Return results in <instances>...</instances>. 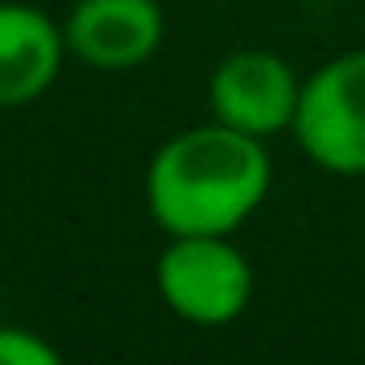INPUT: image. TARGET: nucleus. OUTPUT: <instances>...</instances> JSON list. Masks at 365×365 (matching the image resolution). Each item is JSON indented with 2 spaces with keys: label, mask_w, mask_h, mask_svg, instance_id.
<instances>
[{
  "label": "nucleus",
  "mask_w": 365,
  "mask_h": 365,
  "mask_svg": "<svg viewBox=\"0 0 365 365\" xmlns=\"http://www.w3.org/2000/svg\"><path fill=\"white\" fill-rule=\"evenodd\" d=\"M0 365H61V348L26 327H0Z\"/></svg>",
  "instance_id": "7"
},
{
  "label": "nucleus",
  "mask_w": 365,
  "mask_h": 365,
  "mask_svg": "<svg viewBox=\"0 0 365 365\" xmlns=\"http://www.w3.org/2000/svg\"><path fill=\"white\" fill-rule=\"evenodd\" d=\"M301 82L305 78L279 52L241 48L211 69V82H207L211 120L267 142V138L292 129V116L301 103Z\"/></svg>",
  "instance_id": "4"
},
{
  "label": "nucleus",
  "mask_w": 365,
  "mask_h": 365,
  "mask_svg": "<svg viewBox=\"0 0 365 365\" xmlns=\"http://www.w3.org/2000/svg\"><path fill=\"white\" fill-rule=\"evenodd\" d=\"M155 288L176 318L194 327H228L254 297V267L224 232L168 237L155 262Z\"/></svg>",
  "instance_id": "2"
},
{
  "label": "nucleus",
  "mask_w": 365,
  "mask_h": 365,
  "mask_svg": "<svg viewBox=\"0 0 365 365\" xmlns=\"http://www.w3.org/2000/svg\"><path fill=\"white\" fill-rule=\"evenodd\" d=\"M61 31L73 61L103 73H125L159 52L163 5L159 0H73Z\"/></svg>",
  "instance_id": "5"
},
{
  "label": "nucleus",
  "mask_w": 365,
  "mask_h": 365,
  "mask_svg": "<svg viewBox=\"0 0 365 365\" xmlns=\"http://www.w3.org/2000/svg\"><path fill=\"white\" fill-rule=\"evenodd\" d=\"M69 61L65 31L43 9L0 0V108H26L52 91Z\"/></svg>",
  "instance_id": "6"
},
{
  "label": "nucleus",
  "mask_w": 365,
  "mask_h": 365,
  "mask_svg": "<svg viewBox=\"0 0 365 365\" xmlns=\"http://www.w3.org/2000/svg\"><path fill=\"white\" fill-rule=\"evenodd\" d=\"M267 142L220 120L172 133L146 163V211L168 237H232L267 202Z\"/></svg>",
  "instance_id": "1"
},
{
  "label": "nucleus",
  "mask_w": 365,
  "mask_h": 365,
  "mask_svg": "<svg viewBox=\"0 0 365 365\" xmlns=\"http://www.w3.org/2000/svg\"><path fill=\"white\" fill-rule=\"evenodd\" d=\"M292 138L331 176H365V48L339 52L301 82Z\"/></svg>",
  "instance_id": "3"
}]
</instances>
